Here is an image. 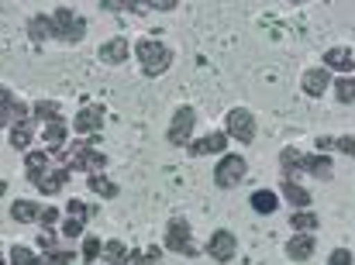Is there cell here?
<instances>
[{"mask_svg":"<svg viewBox=\"0 0 355 265\" xmlns=\"http://www.w3.org/2000/svg\"><path fill=\"white\" fill-rule=\"evenodd\" d=\"M279 165L286 169V179H293V172H300V169L311 172V176H318V179H331L335 176V165H331L328 155H304L297 148H286L279 155Z\"/></svg>","mask_w":355,"mask_h":265,"instance_id":"cell-1","label":"cell"},{"mask_svg":"<svg viewBox=\"0 0 355 265\" xmlns=\"http://www.w3.org/2000/svg\"><path fill=\"white\" fill-rule=\"evenodd\" d=\"M49 24H52V38H59V42H83V35H87V21L69 7H59L49 17Z\"/></svg>","mask_w":355,"mask_h":265,"instance_id":"cell-2","label":"cell"},{"mask_svg":"<svg viewBox=\"0 0 355 265\" xmlns=\"http://www.w3.org/2000/svg\"><path fill=\"white\" fill-rule=\"evenodd\" d=\"M59 158L66 162V169H87L90 176L97 172V169H104L107 165V155H101V152H94L90 145H69L66 152H59Z\"/></svg>","mask_w":355,"mask_h":265,"instance_id":"cell-3","label":"cell"},{"mask_svg":"<svg viewBox=\"0 0 355 265\" xmlns=\"http://www.w3.org/2000/svg\"><path fill=\"white\" fill-rule=\"evenodd\" d=\"M138 59H141V69H145L148 76H159V73H166V69H169L173 52H169L162 42L145 38V42H138Z\"/></svg>","mask_w":355,"mask_h":265,"instance_id":"cell-4","label":"cell"},{"mask_svg":"<svg viewBox=\"0 0 355 265\" xmlns=\"http://www.w3.org/2000/svg\"><path fill=\"white\" fill-rule=\"evenodd\" d=\"M241 176H245V158H241V155H225V158L218 162V169H214V183H218L221 190L238 186Z\"/></svg>","mask_w":355,"mask_h":265,"instance_id":"cell-5","label":"cell"},{"mask_svg":"<svg viewBox=\"0 0 355 265\" xmlns=\"http://www.w3.org/2000/svg\"><path fill=\"white\" fill-rule=\"evenodd\" d=\"M166 248H169V252H183V255H193V252H197L193 241H190V224H187L183 217L169 221V228H166Z\"/></svg>","mask_w":355,"mask_h":265,"instance_id":"cell-6","label":"cell"},{"mask_svg":"<svg viewBox=\"0 0 355 265\" xmlns=\"http://www.w3.org/2000/svg\"><path fill=\"white\" fill-rule=\"evenodd\" d=\"M235 141H241V145H248L252 138H255V118L245 111V107H235L232 114H228V131Z\"/></svg>","mask_w":355,"mask_h":265,"instance_id":"cell-7","label":"cell"},{"mask_svg":"<svg viewBox=\"0 0 355 265\" xmlns=\"http://www.w3.org/2000/svg\"><path fill=\"white\" fill-rule=\"evenodd\" d=\"M94 210L83 203V200H69V214H66V221H62V238H80L83 235V224H87V217H90Z\"/></svg>","mask_w":355,"mask_h":265,"instance_id":"cell-8","label":"cell"},{"mask_svg":"<svg viewBox=\"0 0 355 265\" xmlns=\"http://www.w3.org/2000/svg\"><path fill=\"white\" fill-rule=\"evenodd\" d=\"M193 125H197L193 107H180V111H176V118H173V125H169V141H173V145H190Z\"/></svg>","mask_w":355,"mask_h":265,"instance_id":"cell-9","label":"cell"},{"mask_svg":"<svg viewBox=\"0 0 355 265\" xmlns=\"http://www.w3.org/2000/svg\"><path fill=\"white\" fill-rule=\"evenodd\" d=\"M235 248H238V241L232 231H214V238L207 241V255L214 262H232L235 259Z\"/></svg>","mask_w":355,"mask_h":265,"instance_id":"cell-10","label":"cell"},{"mask_svg":"<svg viewBox=\"0 0 355 265\" xmlns=\"http://www.w3.org/2000/svg\"><path fill=\"white\" fill-rule=\"evenodd\" d=\"M21 125V121H28V107L21 104V100H14V93L10 90H0V125Z\"/></svg>","mask_w":355,"mask_h":265,"instance_id":"cell-11","label":"cell"},{"mask_svg":"<svg viewBox=\"0 0 355 265\" xmlns=\"http://www.w3.org/2000/svg\"><path fill=\"white\" fill-rule=\"evenodd\" d=\"M101 125H104V111H101L97 104H87V107L73 118V131H80V134H94Z\"/></svg>","mask_w":355,"mask_h":265,"instance_id":"cell-12","label":"cell"},{"mask_svg":"<svg viewBox=\"0 0 355 265\" xmlns=\"http://www.w3.org/2000/svg\"><path fill=\"white\" fill-rule=\"evenodd\" d=\"M314 248H318V238L314 235H297V238H290L286 255H290V262H307L314 255Z\"/></svg>","mask_w":355,"mask_h":265,"instance_id":"cell-13","label":"cell"},{"mask_svg":"<svg viewBox=\"0 0 355 265\" xmlns=\"http://www.w3.org/2000/svg\"><path fill=\"white\" fill-rule=\"evenodd\" d=\"M328 83H331V73L328 69H307L304 73V93L307 97H321L328 90Z\"/></svg>","mask_w":355,"mask_h":265,"instance_id":"cell-14","label":"cell"},{"mask_svg":"<svg viewBox=\"0 0 355 265\" xmlns=\"http://www.w3.org/2000/svg\"><path fill=\"white\" fill-rule=\"evenodd\" d=\"M225 145H228V134L214 131V134H207V138H200V141H193L190 145V155H214V152H225Z\"/></svg>","mask_w":355,"mask_h":265,"instance_id":"cell-15","label":"cell"},{"mask_svg":"<svg viewBox=\"0 0 355 265\" xmlns=\"http://www.w3.org/2000/svg\"><path fill=\"white\" fill-rule=\"evenodd\" d=\"M10 217H14L17 224H35V221L42 217V207H38V203H31V200H14Z\"/></svg>","mask_w":355,"mask_h":265,"instance_id":"cell-16","label":"cell"},{"mask_svg":"<svg viewBox=\"0 0 355 265\" xmlns=\"http://www.w3.org/2000/svg\"><path fill=\"white\" fill-rule=\"evenodd\" d=\"M101 59H104V62H111V66H121V62L128 59V42H124V38H111V42H104V45H101Z\"/></svg>","mask_w":355,"mask_h":265,"instance_id":"cell-17","label":"cell"},{"mask_svg":"<svg viewBox=\"0 0 355 265\" xmlns=\"http://www.w3.org/2000/svg\"><path fill=\"white\" fill-rule=\"evenodd\" d=\"M49 176V155L45 152H28V179L38 186Z\"/></svg>","mask_w":355,"mask_h":265,"instance_id":"cell-18","label":"cell"},{"mask_svg":"<svg viewBox=\"0 0 355 265\" xmlns=\"http://www.w3.org/2000/svg\"><path fill=\"white\" fill-rule=\"evenodd\" d=\"M324 66L328 69H342V73H349L355 66V55L349 52V48H328L324 52Z\"/></svg>","mask_w":355,"mask_h":265,"instance_id":"cell-19","label":"cell"},{"mask_svg":"<svg viewBox=\"0 0 355 265\" xmlns=\"http://www.w3.org/2000/svg\"><path fill=\"white\" fill-rule=\"evenodd\" d=\"M87 186H90V193H97V197H104V200H114L121 190H118V183H111L107 176H101V172H94L90 179H87Z\"/></svg>","mask_w":355,"mask_h":265,"instance_id":"cell-20","label":"cell"},{"mask_svg":"<svg viewBox=\"0 0 355 265\" xmlns=\"http://www.w3.org/2000/svg\"><path fill=\"white\" fill-rule=\"evenodd\" d=\"M283 197H286L293 207H311V193H307L297 179H283Z\"/></svg>","mask_w":355,"mask_h":265,"instance_id":"cell-21","label":"cell"},{"mask_svg":"<svg viewBox=\"0 0 355 265\" xmlns=\"http://www.w3.org/2000/svg\"><path fill=\"white\" fill-rule=\"evenodd\" d=\"M66 179H69V169L62 165V169H55V172H49V176H45L42 183H38V190H42L45 197H55V193L62 190V183H66Z\"/></svg>","mask_w":355,"mask_h":265,"instance_id":"cell-22","label":"cell"},{"mask_svg":"<svg viewBox=\"0 0 355 265\" xmlns=\"http://www.w3.org/2000/svg\"><path fill=\"white\" fill-rule=\"evenodd\" d=\"M31 138H35V125H31V121H21V125L10 128V145H14L17 152H24V148L31 145Z\"/></svg>","mask_w":355,"mask_h":265,"instance_id":"cell-23","label":"cell"},{"mask_svg":"<svg viewBox=\"0 0 355 265\" xmlns=\"http://www.w3.org/2000/svg\"><path fill=\"white\" fill-rule=\"evenodd\" d=\"M290 228H293V231H300V235L318 231V214H311V210H297V214L290 217Z\"/></svg>","mask_w":355,"mask_h":265,"instance_id":"cell-24","label":"cell"},{"mask_svg":"<svg viewBox=\"0 0 355 265\" xmlns=\"http://www.w3.org/2000/svg\"><path fill=\"white\" fill-rule=\"evenodd\" d=\"M104 259H107L111 265H121V262L131 259V252H128L124 241H107V245H104Z\"/></svg>","mask_w":355,"mask_h":265,"instance_id":"cell-25","label":"cell"},{"mask_svg":"<svg viewBox=\"0 0 355 265\" xmlns=\"http://www.w3.org/2000/svg\"><path fill=\"white\" fill-rule=\"evenodd\" d=\"M252 207H255L259 214H272V210H276V193H269V190L252 193Z\"/></svg>","mask_w":355,"mask_h":265,"instance_id":"cell-26","label":"cell"},{"mask_svg":"<svg viewBox=\"0 0 355 265\" xmlns=\"http://www.w3.org/2000/svg\"><path fill=\"white\" fill-rule=\"evenodd\" d=\"M35 118H38V121H49V125L59 121V104H52V100H38V104H35Z\"/></svg>","mask_w":355,"mask_h":265,"instance_id":"cell-27","label":"cell"},{"mask_svg":"<svg viewBox=\"0 0 355 265\" xmlns=\"http://www.w3.org/2000/svg\"><path fill=\"white\" fill-rule=\"evenodd\" d=\"M10 262H14V265H42V259H38L31 248H21V245H14V248H10Z\"/></svg>","mask_w":355,"mask_h":265,"instance_id":"cell-28","label":"cell"},{"mask_svg":"<svg viewBox=\"0 0 355 265\" xmlns=\"http://www.w3.org/2000/svg\"><path fill=\"white\" fill-rule=\"evenodd\" d=\"M28 35H31L35 42L49 38V35H52V24H49V17H31V24H28Z\"/></svg>","mask_w":355,"mask_h":265,"instance_id":"cell-29","label":"cell"},{"mask_svg":"<svg viewBox=\"0 0 355 265\" xmlns=\"http://www.w3.org/2000/svg\"><path fill=\"white\" fill-rule=\"evenodd\" d=\"M101 252H104V245L97 241V235H83V259H87V262H94Z\"/></svg>","mask_w":355,"mask_h":265,"instance_id":"cell-30","label":"cell"},{"mask_svg":"<svg viewBox=\"0 0 355 265\" xmlns=\"http://www.w3.org/2000/svg\"><path fill=\"white\" fill-rule=\"evenodd\" d=\"M62 138H66V125H62V118H59V121H52V125L45 128V141L55 148V145H62Z\"/></svg>","mask_w":355,"mask_h":265,"instance_id":"cell-31","label":"cell"},{"mask_svg":"<svg viewBox=\"0 0 355 265\" xmlns=\"http://www.w3.org/2000/svg\"><path fill=\"white\" fill-rule=\"evenodd\" d=\"M335 90H338V100H342V104H355V80H349V76H342Z\"/></svg>","mask_w":355,"mask_h":265,"instance_id":"cell-32","label":"cell"},{"mask_svg":"<svg viewBox=\"0 0 355 265\" xmlns=\"http://www.w3.org/2000/svg\"><path fill=\"white\" fill-rule=\"evenodd\" d=\"M159 248H145V252H131V262H138V265H155L159 262Z\"/></svg>","mask_w":355,"mask_h":265,"instance_id":"cell-33","label":"cell"},{"mask_svg":"<svg viewBox=\"0 0 355 265\" xmlns=\"http://www.w3.org/2000/svg\"><path fill=\"white\" fill-rule=\"evenodd\" d=\"M73 259H76V255H73V248H66V252H49L45 265H69Z\"/></svg>","mask_w":355,"mask_h":265,"instance_id":"cell-34","label":"cell"},{"mask_svg":"<svg viewBox=\"0 0 355 265\" xmlns=\"http://www.w3.org/2000/svg\"><path fill=\"white\" fill-rule=\"evenodd\" d=\"M38 241H42V248H45V252H59V238H55V231H42V235H38Z\"/></svg>","mask_w":355,"mask_h":265,"instance_id":"cell-35","label":"cell"},{"mask_svg":"<svg viewBox=\"0 0 355 265\" xmlns=\"http://www.w3.org/2000/svg\"><path fill=\"white\" fill-rule=\"evenodd\" d=\"M328 265H352V252H349V248H338V252H331Z\"/></svg>","mask_w":355,"mask_h":265,"instance_id":"cell-36","label":"cell"},{"mask_svg":"<svg viewBox=\"0 0 355 265\" xmlns=\"http://www.w3.org/2000/svg\"><path fill=\"white\" fill-rule=\"evenodd\" d=\"M38 221H42V224H45V228H49V224H55V221H59V210H55V207H45V210H42V217H38Z\"/></svg>","mask_w":355,"mask_h":265,"instance_id":"cell-37","label":"cell"},{"mask_svg":"<svg viewBox=\"0 0 355 265\" xmlns=\"http://www.w3.org/2000/svg\"><path fill=\"white\" fill-rule=\"evenodd\" d=\"M335 145H338V148H342L345 155H355V134H349V138H338Z\"/></svg>","mask_w":355,"mask_h":265,"instance_id":"cell-38","label":"cell"},{"mask_svg":"<svg viewBox=\"0 0 355 265\" xmlns=\"http://www.w3.org/2000/svg\"><path fill=\"white\" fill-rule=\"evenodd\" d=\"M141 7H148V10H173L176 0H155V3H141Z\"/></svg>","mask_w":355,"mask_h":265,"instance_id":"cell-39","label":"cell"},{"mask_svg":"<svg viewBox=\"0 0 355 265\" xmlns=\"http://www.w3.org/2000/svg\"><path fill=\"white\" fill-rule=\"evenodd\" d=\"M3 193H7V183H3V179H0V197H3Z\"/></svg>","mask_w":355,"mask_h":265,"instance_id":"cell-40","label":"cell"},{"mask_svg":"<svg viewBox=\"0 0 355 265\" xmlns=\"http://www.w3.org/2000/svg\"><path fill=\"white\" fill-rule=\"evenodd\" d=\"M0 265H3V252H0Z\"/></svg>","mask_w":355,"mask_h":265,"instance_id":"cell-41","label":"cell"}]
</instances>
